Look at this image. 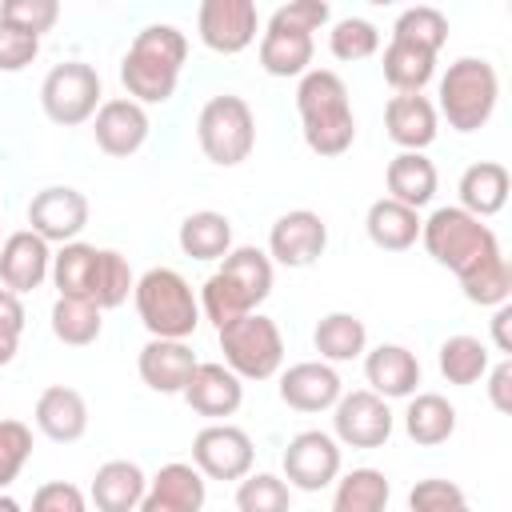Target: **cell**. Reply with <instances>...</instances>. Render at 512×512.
Returning a JSON list of instances; mask_svg holds the SVG:
<instances>
[{
	"instance_id": "obj_1",
	"label": "cell",
	"mask_w": 512,
	"mask_h": 512,
	"mask_svg": "<svg viewBox=\"0 0 512 512\" xmlns=\"http://www.w3.org/2000/svg\"><path fill=\"white\" fill-rule=\"evenodd\" d=\"M188 60V36L176 24H148L136 32L120 60V84L136 104H164L180 84V68Z\"/></svg>"
},
{
	"instance_id": "obj_2",
	"label": "cell",
	"mask_w": 512,
	"mask_h": 512,
	"mask_svg": "<svg viewBox=\"0 0 512 512\" xmlns=\"http://www.w3.org/2000/svg\"><path fill=\"white\" fill-rule=\"evenodd\" d=\"M296 112L304 144L316 156H344L356 144V116L348 88L332 68H308L296 84Z\"/></svg>"
},
{
	"instance_id": "obj_3",
	"label": "cell",
	"mask_w": 512,
	"mask_h": 512,
	"mask_svg": "<svg viewBox=\"0 0 512 512\" xmlns=\"http://www.w3.org/2000/svg\"><path fill=\"white\" fill-rule=\"evenodd\" d=\"M272 296V260L268 252L244 244V248H232L220 268L204 280L200 288V316L212 320L216 328L256 312L264 300Z\"/></svg>"
},
{
	"instance_id": "obj_4",
	"label": "cell",
	"mask_w": 512,
	"mask_h": 512,
	"mask_svg": "<svg viewBox=\"0 0 512 512\" xmlns=\"http://www.w3.org/2000/svg\"><path fill=\"white\" fill-rule=\"evenodd\" d=\"M328 4L324 0H292V4H280L264 32H260V68L268 76H304L308 64H312V52H316V40L312 32H320L328 24Z\"/></svg>"
},
{
	"instance_id": "obj_5",
	"label": "cell",
	"mask_w": 512,
	"mask_h": 512,
	"mask_svg": "<svg viewBox=\"0 0 512 512\" xmlns=\"http://www.w3.org/2000/svg\"><path fill=\"white\" fill-rule=\"evenodd\" d=\"M420 244L428 248V256H432L440 268L456 272V280H464V276H472L476 268H484V264H492L496 256H504L496 232H492L484 220H476V216H468L464 208H456V204L436 208V212L420 224Z\"/></svg>"
},
{
	"instance_id": "obj_6",
	"label": "cell",
	"mask_w": 512,
	"mask_h": 512,
	"mask_svg": "<svg viewBox=\"0 0 512 512\" xmlns=\"http://www.w3.org/2000/svg\"><path fill=\"white\" fill-rule=\"evenodd\" d=\"M132 300H136V316L152 340H188L204 320L192 284L176 268H148L136 280Z\"/></svg>"
},
{
	"instance_id": "obj_7",
	"label": "cell",
	"mask_w": 512,
	"mask_h": 512,
	"mask_svg": "<svg viewBox=\"0 0 512 512\" xmlns=\"http://www.w3.org/2000/svg\"><path fill=\"white\" fill-rule=\"evenodd\" d=\"M440 104L436 116L448 120V128L456 132H476L492 120L496 100H500V76L484 56H460L448 64V72L440 76Z\"/></svg>"
},
{
	"instance_id": "obj_8",
	"label": "cell",
	"mask_w": 512,
	"mask_h": 512,
	"mask_svg": "<svg viewBox=\"0 0 512 512\" xmlns=\"http://www.w3.org/2000/svg\"><path fill=\"white\" fill-rule=\"evenodd\" d=\"M196 144L220 168L244 164L256 148V116H252L248 100L232 96V92L212 96L196 116Z\"/></svg>"
},
{
	"instance_id": "obj_9",
	"label": "cell",
	"mask_w": 512,
	"mask_h": 512,
	"mask_svg": "<svg viewBox=\"0 0 512 512\" xmlns=\"http://www.w3.org/2000/svg\"><path fill=\"white\" fill-rule=\"evenodd\" d=\"M224 368H232L240 380H272L284 364V336L280 324L264 312H248L224 328H216Z\"/></svg>"
},
{
	"instance_id": "obj_10",
	"label": "cell",
	"mask_w": 512,
	"mask_h": 512,
	"mask_svg": "<svg viewBox=\"0 0 512 512\" xmlns=\"http://www.w3.org/2000/svg\"><path fill=\"white\" fill-rule=\"evenodd\" d=\"M100 96H104L100 72L84 60H64V64L48 68V76L40 84V108L60 128H76V124L92 120L96 108L104 104Z\"/></svg>"
},
{
	"instance_id": "obj_11",
	"label": "cell",
	"mask_w": 512,
	"mask_h": 512,
	"mask_svg": "<svg viewBox=\"0 0 512 512\" xmlns=\"http://www.w3.org/2000/svg\"><path fill=\"white\" fill-rule=\"evenodd\" d=\"M392 428H396V416H392L388 400L368 392V388L344 392L336 400V408H332V436H336V444L384 448L392 440Z\"/></svg>"
},
{
	"instance_id": "obj_12",
	"label": "cell",
	"mask_w": 512,
	"mask_h": 512,
	"mask_svg": "<svg viewBox=\"0 0 512 512\" xmlns=\"http://www.w3.org/2000/svg\"><path fill=\"white\" fill-rule=\"evenodd\" d=\"M256 464L252 436L236 424H208L192 440V468L204 480H244Z\"/></svg>"
},
{
	"instance_id": "obj_13",
	"label": "cell",
	"mask_w": 512,
	"mask_h": 512,
	"mask_svg": "<svg viewBox=\"0 0 512 512\" xmlns=\"http://www.w3.org/2000/svg\"><path fill=\"white\" fill-rule=\"evenodd\" d=\"M280 464H284L288 488L320 492V488L336 484V476H340V444H336V436H328L320 428H304L288 440Z\"/></svg>"
},
{
	"instance_id": "obj_14",
	"label": "cell",
	"mask_w": 512,
	"mask_h": 512,
	"mask_svg": "<svg viewBox=\"0 0 512 512\" xmlns=\"http://www.w3.org/2000/svg\"><path fill=\"white\" fill-rule=\"evenodd\" d=\"M328 248V224L312 208H292L268 228V260L284 268H312Z\"/></svg>"
},
{
	"instance_id": "obj_15",
	"label": "cell",
	"mask_w": 512,
	"mask_h": 512,
	"mask_svg": "<svg viewBox=\"0 0 512 512\" xmlns=\"http://www.w3.org/2000/svg\"><path fill=\"white\" fill-rule=\"evenodd\" d=\"M260 16L252 0H204L196 12V32L200 44L220 52V56H236L256 40Z\"/></svg>"
},
{
	"instance_id": "obj_16",
	"label": "cell",
	"mask_w": 512,
	"mask_h": 512,
	"mask_svg": "<svg viewBox=\"0 0 512 512\" xmlns=\"http://www.w3.org/2000/svg\"><path fill=\"white\" fill-rule=\"evenodd\" d=\"M28 224L48 244H72L88 224V196L68 184L40 188L28 200Z\"/></svg>"
},
{
	"instance_id": "obj_17",
	"label": "cell",
	"mask_w": 512,
	"mask_h": 512,
	"mask_svg": "<svg viewBox=\"0 0 512 512\" xmlns=\"http://www.w3.org/2000/svg\"><path fill=\"white\" fill-rule=\"evenodd\" d=\"M148 128H152V124H148L144 104H136V100H128V96L104 100V104L96 108V116H92L96 148L108 152V156H116V160L140 152L144 140H148Z\"/></svg>"
},
{
	"instance_id": "obj_18",
	"label": "cell",
	"mask_w": 512,
	"mask_h": 512,
	"mask_svg": "<svg viewBox=\"0 0 512 512\" xmlns=\"http://www.w3.org/2000/svg\"><path fill=\"white\" fill-rule=\"evenodd\" d=\"M276 392L292 412H328L344 396V384H340V372L332 364L300 360V364L280 372V388Z\"/></svg>"
},
{
	"instance_id": "obj_19",
	"label": "cell",
	"mask_w": 512,
	"mask_h": 512,
	"mask_svg": "<svg viewBox=\"0 0 512 512\" xmlns=\"http://www.w3.org/2000/svg\"><path fill=\"white\" fill-rule=\"evenodd\" d=\"M52 272V248L48 240H40L32 228H20L12 236H4L0 244V284L16 296L40 288Z\"/></svg>"
},
{
	"instance_id": "obj_20",
	"label": "cell",
	"mask_w": 512,
	"mask_h": 512,
	"mask_svg": "<svg viewBox=\"0 0 512 512\" xmlns=\"http://www.w3.org/2000/svg\"><path fill=\"white\" fill-rule=\"evenodd\" d=\"M180 396L188 400L192 412H200V416H208L212 424H220L224 416H232V412L244 404V380H240L232 368L216 364V360H200Z\"/></svg>"
},
{
	"instance_id": "obj_21",
	"label": "cell",
	"mask_w": 512,
	"mask_h": 512,
	"mask_svg": "<svg viewBox=\"0 0 512 512\" xmlns=\"http://www.w3.org/2000/svg\"><path fill=\"white\" fill-rule=\"evenodd\" d=\"M204 500H208V480L192 464L172 460L148 480L136 512H204Z\"/></svg>"
},
{
	"instance_id": "obj_22",
	"label": "cell",
	"mask_w": 512,
	"mask_h": 512,
	"mask_svg": "<svg viewBox=\"0 0 512 512\" xmlns=\"http://www.w3.org/2000/svg\"><path fill=\"white\" fill-rule=\"evenodd\" d=\"M196 352L188 348V340H148L136 356V372L140 380L160 392V396H180L184 384L192 380L196 372Z\"/></svg>"
},
{
	"instance_id": "obj_23",
	"label": "cell",
	"mask_w": 512,
	"mask_h": 512,
	"mask_svg": "<svg viewBox=\"0 0 512 512\" xmlns=\"http://www.w3.org/2000/svg\"><path fill=\"white\" fill-rule=\"evenodd\" d=\"M384 128L388 140L400 144L404 152H424L440 132V116L424 92H396L384 104Z\"/></svg>"
},
{
	"instance_id": "obj_24",
	"label": "cell",
	"mask_w": 512,
	"mask_h": 512,
	"mask_svg": "<svg viewBox=\"0 0 512 512\" xmlns=\"http://www.w3.org/2000/svg\"><path fill=\"white\" fill-rule=\"evenodd\" d=\"M364 380L372 384L368 392L384 400H408L420 384V360L404 344H376L372 352H364Z\"/></svg>"
},
{
	"instance_id": "obj_25",
	"label": "cell",
	"mask_w": 512,
	"mask_h": 512,
	"mask_svg": "<svg viewBox=\"0 0 512 512\" xmlns=\"http://www.w3.org/2000/svg\"><path fill=\"white\" fill-rule=\"evenodd\" d=\"M32 420H36V428H40L48 440H56V444H76V440L88 432V404H84V396H80L76 388L52 384V388L40 392Z\"/></svg>"
},
{
	"instance_id": "obj_26",
	"label": "cell",
	"mask_w": 512,
	"mask_h": 512,
	"mask_svg": "<svg viewBox=\"0 0 512 512\" xmlns=\"http://www.w3.org/2000/svg\"><path fill=\"white\" fill-rule=\"evenodd\" d=\"M456 192H460V204L456 208H464L476 220H488V216H496L508 204L512 176H508V168L500 160H480V164H468L464 168Z\"/></svg>"
},
{
	"instance_id": "obj_27",
	"label": "cell",
	"mask_w": 512,
	"mask_h": 512,
	"mask_svg": "<svg viewBox=\"0 0 512 512\" xmlns=\"http://www.w3.org/2000/svg\"><path fill=\"white\" fill-rule=\"evenodd\" d=\"M148 476L140 472V464L132 460H104L92 476L88 500L96 504V512H136L144 500Z\"/></svg>"
},
{
	"instance_id": "obj_28",
	"label": "cell",
	"mask_w": 512,
	"mask_h": 512,
	"mask_svg": "<svg viewBox=\"0 0 512 512\" xmlns=\"http://www.w3.org/2000/svg\"><path fill=\"white\" fill-rule=\"evenodd\" d=\"M420 212L408 208V204H396L388 196L372 200L368 204V216H364V232L376 248L384 252H408L416 240H420Z\"/></svg>"
},
{
	"instance_id": "obj_29",
	"label": "cell",
	"mask_w": 512,
	"mask_h": 512,
	"mask_svg": "<svg viewBox=\"0 0 512 512\" xmlns=\"http://www.w3.org/2000/svg\"><path fill=\"white\" fill-rule=\"evenodd\" d=\"M384 184H388V200L396 204H408V208H424L432 196H436V164L424 156V152H400L388 160V172H384Z\"/></svg>"
},
{
	"instance_id": "obj_30",
	"label": "cell",
	"mask_w": 512,
	"mask_h": 512,
	"mask_svg": "<svg viewBox=\"0 0 512 512\" xmlns=\"http://www.w3.org/2000/svg\"><path fill=\"white\" fill-rule=\"evenodd\" d=\"M176 240H180V252L192 256V260H204V264L224 260L232 252V220L224 212H212V208L188 212L180 220Z\"/></svg>"
},
{
	"instance_id": "obj_31",
	"label": "cell",
	"mask_w": 512,
	"mask_h": 512,
	"mask_svg": "<svg viewBox=\"0 0 512 512\" xmlns=\"http://www.w3.org/2000/svg\"><path fill=\"white\" fill-rule=\"evenodd\" d=\"M312 348L324 364H344L368 352V328L356 312H328L312 328Z\"/></svg>"
},
{
	"instance_id": "obj_32",
	"label": "cell",
	"mask_w": 512,
	"mask_h": 512,
	"mask_svg": "<svg viewBox=\"0 0 512 512\" xmlns=\"http://www.w3.org/2000/svg\"><path fill=\"white\" fill-rule=\"evenodd\" d=\"M404 432H408L412 444L436 448V444L452 440V432H456V408L440 392H416V396H408V408H404Z\"/></svg>"
},
{
	"instance_id": "obj_33",
	"label": "cell",
	"mask_w": 512,
	"mask_h": 512,
	"mask_svg": "<svg viewBox=\"0 0 512 512\" xmlns=\"http://www.w3.org/2000/svg\"><path fill=\"white\" fill-rule=\"evenodd\" d=\"M392 484L380 468H352L336 476L332 492V512H388Z\"/></svg>"
},
{
	"instance_id": "obj_34",
	"label": "cell",
	"mask_w": 512,
	"mask_h": 512,
	"mask_svg": "<svg viewBox=\"0 0 512 512\" xmlns=\"http://www.w3.org/2000/svg\"><path fill=\"white\" fill-rule=\"evenodd\" d=\"M436 364H440V376L456 388H468L476 380H484V372L492 368V356H488V344L468 336V332H456L440 344L436 352Z\"/></svg>"
},
{
	"instance_id": "obj_35",
	"label": "cell",
	"mask_w": 512,
	"mask_h": 512,
	"mask_svg": "<svg viewBox=\"0 0 512 512\" xmlns=\"http://www.w3.org/2000/svg\"><path fill=\"white\" fill-rule=\"evenodd\" d=\"M436 76V52H424L404 40H388L384 48V80L396 92H424V84Z\"/></svg>"
},
{
	"instance_id": "obj_36",
	"label": "cell",
	"mask_w": 512,
	"mask_h": 512,
	"mask_svg": "<svg viewBox=\"0 0 512 512\" xmlns=\"http://www.w3.org/2000/svg\"><path fill=\"white\" fill-rule=\"evenodd\" d=\"M96 244H84V240H72V244H60V252H52V284L60 296H72V300H88V288H92V272H96Z\"/></svg>"
},
{
	"instance_id": "obj_37",
	"label": "cell",
	"mask_w": 512,
	"mask_h": 512,
	"mask_svg": "<svg viewBox=\"0 0 512 512\" xmlns=\"http://www.w3.org/2000/svg\"><path fill=\"white\" fill-rule=\"evenodd\" d=\"M136 288V276L128 268V256L116 252V248H100L96 252V272H92V288H88V300L108 312V308H120Z\"/></svg>"
},
{
	"instance_id": "obj_38",
	"label": "cell",
	"mask_w": 512,
	"mask_h": 512,
	"mask_svg": "<svg viewBox=\"0 0 512 512\" xmlns=\"http://www.w3.org/2000/svg\"><path fill=\"white\" fill-rule=\"evenodd\" d=\"M100 328H104V312L92 300L56 296V304H52V336L60 344H72V348L96 344L100 340Z\"/></svg>"
},
{
	"instance_id": "obj_39",
	"label": "cell",
	"mask_w": 512,
	"mask_h": 512,
	"mask_svg": "<svg viewBox=\"0 0 512 512\" xmlns=\"http://www.w3.org/2000/svg\"><path fill=\"white\" fill-rule=\"evenodd\" d=\"M392 40H404V44H416L424 52H440L444 40H448V16L432 4H416V8H404L392 24Z\"/></svg>"
},
{
	"instance_id": "obj_40",
	"label": "cell",
	"mask_w": 512,
	"mask_h": 512,
	"mask_svg": "<svg viewBox=\"0 0 512 512\" xmlns=\"http://www.w3.org/2000/svg\"><path fill=\"white\" fill-rule=\"evenodd\" d=\"M236 512H292V488L284 476L248 472L236 484Z\"/></svg>"
},
{
	"instance_id": "obj_41",
	"label": "cell",
	"mask_w": 512,
	"mask_h": 512,
	"mask_svg": "<svg viewBox=\"0 0 512 512\" xmlns=\"http://www.w3.org/2000/svg\"><path fill=\"white\" fill-rule=\"evenodd\" d=\"M328 48H332V56L344 60V64L368 60V56H376V48H380V28H376L372 20H364V16H344V20H336L332 32H328Z\"/></svg>"
},
{
	"instance_id": "obj_42",
	"label": "cell",
	"mask_w": 512,
	"mask_h": 512,
	"mask_svg": "<svg viewBox=\"0 0 512 512\" xmlns=\"http://www.w3.org/2000/svg\"><path fill=\"white\" fill-rule=\"evenodd\" d=\"M460 288H464V296H468L472 304H480V308H500V304H508V296H512V264H508L504 256H496L492 264H484V268H476L472 276H464Z\"/></svg>"
},
{
	"instance_id": "obj_43",
	"label": "cell",
	"mask_w": 512,
	"mask_h": 512,
	"mask_svg": "<svg viewBox=\"0 0 512 512\" xmlns=\"http://www.w3.org/2000/svg\"><path fill=\"white\" fill-rule=\"evenodd\" d=\"M32 456V428L24 420H0V492L20 476Z\"/></svg>"
},
{
	"instance_id": "obj_44",
	"label": "cell",
	"mask_w": 512,
	"mask_h": 512,
	"mask_svg": "<svg viewBox=\"0 0 512 512\" xmlns=\"http://www.w3.org/2000/svg\"><path fill=\"white\" fill-rule=\"evenodd\" d=\"M0 20L20 32L44 36L60 20V4L56 0H0Z\"/></svg>"
},
{
	"instance_id": "obj_45",
	"label": "cell",
	"mask_w": 512,
	"mask_h": 512,
	"mask_svg": "<svg viewBox=\"0 0 512 512\" xmlns=\"http://www.w3.org/2000/svg\"><path fill=\"white\" fill-rule=\"evenodd\" d=\"M452 504H464V488L452 484V480H440V476L416 480L412 492H408V508L412 512H444Z\"/></svg>"
},
{
	"instance_id": "obj_46",
	"label": "cell",
	"mask_w": 512,
	"mask_h": 512,
	"mask_svg": "<svg viewBox=\"0 0 512 512\" xmlns=\"http://www.w3.org/2000/svg\"><path fill=\"white\" fill-rule=\"evenodd\" d=\"M40 52V36L20 32L0 20V72H24Z\"/></svg>"
},
{
	"instance_id": "obj_47",
	"label": "cell",
	"mask_w": 512,
	"mask_h": 512,
	"mask_svg": "<svg viewBox=\"0 0 512 512\" xmlns=\"http://www.w3.org/2000/svg\"><path fill=\"white\" fill-rule=\"evenodd\" d=\"M28 512H88V496L68 480H48L32 492Z\"/></svg>"
},
{
	"instance_id": "obj_48",
	"label": "cell",
	"mask_w": 512,
	"mask_h": 512,
	"mask_svg": "<svg viewBox=\"0 0 512 512\" xmlns=\"http://www.w3.org/2000/svg\"><path fill=\"white\" fill-rule=\"evenodd\" d=\"M484 376H488V400H492V408L508 416V412H512V360L504 356V360H500L496 368H488Z\"/></svg>"
},
{
	"instance_id": "obj_49",
	"label": "cell",
	"mask_w": 512,
	"mask_h": 512,
	"mask_svg": "<svg viewBox=\"0 0 512 512\" xmlns=\"http://www.w3.org/2000/svg\"><path fill=\"white\" fill-rule=\"evenodd\" d=\"M24 320H28V312H24L20 296L8 292V288H0V332L20 336V332H24Z\"/></svg>"
},
{
	"instance_id": "obj_50",
	"label": "cell",
	"mask_w": 512,
	"mask_h": 512,
	"mask_svg": "<svg viewBox=\"0 0 512 512\" xmlns=\"http://www.w3.org/2000/svg\"><path fill=\"white\" fill-rule=\"evenodd\" d=\"M508 324H512V304H500L496 316H492V340H496V348L504 356H512V332H508Z\"/></svg>"
},
{
	"instance_id": "obj_51",
	"label": "cell",
	"mask_w": 512,
	"mask_h": 512,
	"mask_svg": "<svg viewBox=\"0 0 512 512\" xmlns=\"http://www.w3.org/2000/svg\"><path fill=\"white\" fill-rule=\"evenodd\" d=\"M16 348H20V336H8V332H0V368L16 360Z\"/></svg>"
},
{
	"instance_id": "obj_52",
	"label": "cell",
	"mask_w": 512,
	"mask_h": 512,
	"mask_svg": "<svg viewBox=\"0 0 512 512\" xmlns=\"http://www.w3.org/2000/svg\"><path fill=\"white\" fill-rule=\"evenodd\" d=\"M0 512H24V508H20V504H16L8 492H0Z\"/></svg>"
},
{
	"instance_id": "obj_53",
	"label": "cell",
	"mask_w": 512,
	"mask_h": 512,
	"mask_svg": "<svg viewBox=\"0 0 512 512\" xmlns=\"http://www.w3.org/2000/svg\"><path fill=\"white\" fill-rule=\"evenodd\" d=\"M444 512H472V508H468V500H464V504H452V508H444Z\"/></svg>"
}]
</instances>
